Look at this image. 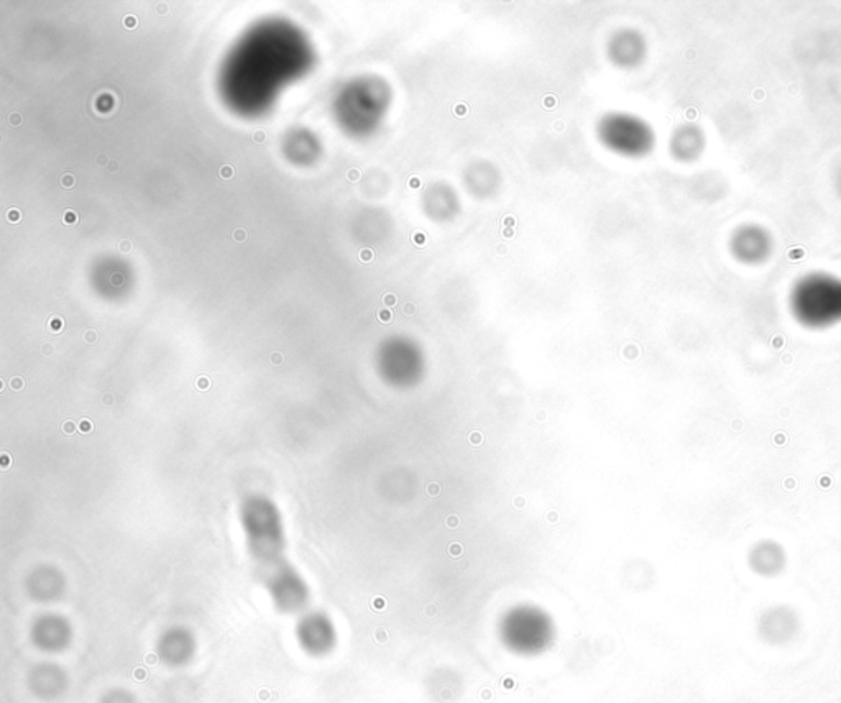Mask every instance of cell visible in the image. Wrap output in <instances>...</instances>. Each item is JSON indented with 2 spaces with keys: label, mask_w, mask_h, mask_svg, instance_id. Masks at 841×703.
Listing matches in <instances>:
<instances>
[{
  "label": "cell",
  "mask_w": 841,
  "mask_h": 703,
  "mask_svg": "<svg viewBox=\"0 0 841 703\" xmlns=\"http://www.w3.org/2000/svg\"><path fill=\"white\" fill-rule=\"evenodd\" d=\"M756 559H758L756 566L761 569V572H768V570H777L781 554L777 552L776 546H761L756 551Z\"/></svg>",
  "instance_id": "obj_12"
},
{
  "label": "cell",
  "mask_w": 841,
  "mask_h": 703,
  "mask_svg": "<svg viewBox=\"0 0 841 703\" xmlns=\"http://www.w3.org/2000/svg\"><path fill=\"white\" fill-rule=\"evenodd\" d=\"M221 175L224 176V178H230V176H232V168H230V166H224L221 170Z\"/></svg>",
  "instance_id": "obj_21"
},
{
  "label": "cell",
  "mask_w": 841,
  "mask_h": 703,
  "mask_svg": "<svg viewBox=\"0 0 841 703\" xmlns=\"http://www.w3.org/2000/svg\"><path fill=\"white\" fill-rule=\"evenodd\" d=\"M101 703H135V700L125 690H114L111 694H107Z\"/></svg>",
  "instance_id": "obj_13"
},
{
  "label": "cell",
  "mask_w": 841,
  "mask_h": 703,
  "mask_svg": "<svg viewBox=\"0 0 841 703\" xmlns=\"http://www.w3.org/2000/svg\"><path fill=\"white\" fill-rule=\"evenodd\" d=\"M608 60L621 69H635L648 56V42L635 28H621L613 33L607 45Z\"/></svg>",
  "instance_id": "obj_4"
},
{
  "label": "cell",
  "mask_w": 841,
  "mask_h": 703,
  "mask_svg": "<svg viewBox=\"0 0 841 703\" xmlns=\"http://www.w3.org/2000/svg\"><path fill=\"white\" fill-rule=\"evenodd\" d=\"M272 592L280 607L286 610H296L303 607L306 602V589L303 580L299 579L295 572L281 570L272 579Z\"/></svg>",
  "instance_id": "obj_9"
},
{
  "label": "cell",
  "mask_w": 841,
  "mask_h": 703,
  "mask_svg": "<svg viewBox=\"0 0 841 703\" xmlns=\"http://www.w3.org/2000/svg\"><path fill=\"white\" fill-rule=\"evenodd\" d=\"M299 646L308 654H324L331 649L332 631L318 616H308L298 625Z\"/></svg>",
  "instance_id": "obj_8"
},
{
  "label": "cell",
  "mask_w": 841,
  "mask_h": 703,
  "mask_svg": "<svg viewBox=\"0 0 841 703\" xmlns=\"http://www.w3.org/2000/svg\"><path fill=\"white\" fill-rule=\"evenodd\" d=\"M597 137L603 147L626 158H643L653 153L658 137L653 125L639 115L608 112L598 120Z\"/></svg>",
  "instance_id": "obj_2"
},
{
  "label": "cell",
  "mask_w": 841,
  "mask_h": 703,
  "mask_svg": "<svg viewBox=\"0 0 841 703\" xmlns=\"http://www.w3.org/2000/svg\"><path fill=\"white\" fill-rule=\"evenodd\" d=\"M7 217H9L10 222H19L20 212L17 211V209H12V211H9V214H7Z\"/></svg>",
  "instance_id": "obj_18"
},
{
  "label": "cell",
  "mask_w": 841,
  "mask_h": 703,
  "mask_svg": "<svg viewBox=\"0 0 841 703\" xmlns=\"http://www.w3.org/2000/svg\"><path fill=\"white\" fill-rule=\"evenodd\" d=\"M10 122H12V124H15V125L19 124V122H20L19 115H12V117H10Z\"/></svg>",
  "instance_id": "obj_22"
},
{
  "label": "cell",
  "mask_w": 841,
  "mask_h": 703,
  "mask_svg": "<svg viewBox=\"0 0 841 703\" xmlns=\"http://www.w3.org/2000/svg\"><path fill=\"white\" fill-rule=\"evenodd\" d=\"M423 211L432 221L449 222L457 217L460 211L459 194L451 184L436 181L424 189Z\"/></svg>",
  "instance_id": "obj_6"
},
{
  "label": "cell",
  "mask_w": 841,
  "mask_h": 703,
  "mask_svg": "<svg viewBox=\"0 0 841 703\" xmlns=\"http://www.w3.org/2000/svg\"><path fill=\"white\" fill-rule=\"evenodd\" d=\"M68 641V628L56 621H48L45 625L38 626L35 633V643L38 644V648L46 649V651H60L66 648Z\"/></svg>",
  "instance_id": "obj_11"
},
{
  "label": "cell",
  "mask_w": 841,
  "mask_h": 703,
  "mask_svg": "<svg viewBox=\"0 0 841 703\" xmlns=\"http://www.w3.org/2000/svg\"><path fill=\"white\" fill-rule=\"evenodd\" d=\"M708 140L705 130L700 125L682 124L672 132L669 138V153L674 160L684 165L695 163L704 157Z\"/></svg>",
  "instance_id": "obj_5"
},
{
  "label": "cell",
  "mask_w": 841,
  "mask_h": 703,
  "mask_svg": "<svg viewBox=\"0 0 841 703\" xmlns=\"http://www.w3.org/2000/svg\"><path fill=\"white\" fill-rule=\"evenodd\" d=\"M234 239L237 240V242H244V240L247 239V234H245V230L244 229L235 230Z\"/></svg>",
  "instance_id": "obj_17"
},
{
  "label": "cell",
  "mask_w": 841,
  "mask_h": 703,
  "mask_svg": "<svg viewBox=\"0 0 841 703\" xmlns=\"http://www.w3.org/2000/svg\"><path fill=\"white\" fill-rule=\"evenodd\" d=\"M789 313L810 331L841 324V276L828 272L800 276L789 291Z\"/></svg>",
  "instance_id": "obj_1"
},
{
  "label": "cell",
  "mask_w": 841,
  "mask_h": 703,
  "mask_svg": "<svg viewBox=\"0 0 841 703\" xmlns=\"http://www.w3.org/2000/svg\"><path fill=\"white\" fill-rule=\"evenodd\" d=\"M349 176H350V178H357V176H359V175H357V173H354V171H352V173H350Z\"/></svg>",
  "instance_id": "obj_25"
},
{
  "label": "cell",
  "mask_w": 841,
  "mask_h": 703,
  "mask_svg": "<svg viewBox=\"0 0 841 703\" xmlns=\"http://www.w3.org/2000/svg\"><path fill=\"white\" fill-rule=\"evenodd\" d=\"M61 184L65 186V188H73L74 186V178L71 175H65L61 178Z\"/></svg>",
  "instance_id": "obj_16"
},
{
  "label": "cell",
  "mask_w": 841,
  "mask_h": 703,
  "mask_svg": "<svg viewBox=\"0 0 841 703\" xmlns=\"http://www.w3.org/2000/svg\"><path fill=\"white\" fill-rule=\"evenodd\" d=\"M158 654H160L161 661L168 666H184V664H188L189 659L193 658V638L186 635L184 631H170L168 635L161 638Z\"/></svg>",
  "instance_id": "obj_10"
},
{
  "label": "cell",
  "mask_w": 841,
  "mask_h": 703,
  "mask_svg": "<svg viewBox=\"0 0 841 703\" xmlns=\"http://www.w3.org/2000/svg\"><path fill=\"white\" fill-rule=\"evenodd\" d=\"M120 249L124 250V252H129V250H130L129 242H124V244H122V247H120Z\"/></svg>",
  "instance_id": "obj_23"
},
{
  "label": "cell",
  "mask_w": 841,
  "mask_h": 703,
  "mask_svg": "<svg viewBox=\"0 0 841 703\" xmlns=\"http://www.w3.org/2000/svg\"><path fill=\"white\" fill-rule=\"evenodd\" d=\"M464 184L475 198H490L500 188V171L490 161H475L465 168Z\"/></svg>",
  "instance_id": "obj_7"
},
{
  "label": "cell",
  "mask_w": 841,
  "mask_h": 703,
  "mask_svg": "<svg viewBox=\"0 0 841 703\" xmlns=\"http://www.w3.org/2000/svg\"><path fill=\"white\" fill-rule=\"evenodd\" d=\"M124 25L127 28L137 27V17H134V15H127L124 19Z\"/></svg>",
  "instance_id": "obj_15"
},
{
  "label": "cell",
  "mask_w": 841,
  "mask_h": 703,
  "mask_svg": "<svg viewBox=\"0 0 841 703\" xmlns=\"http://www.w3.org/2000/svg\"><path fill=\"white\" fill-rule=\"evenodd\" d=\"M76 221H78V219H76V214H74L73 211L66 212V214H65L66 224H74V222H76Z\"/></svg>",
  "instance_id": "obj_19"
},
{
  "label": "cell",
  "mask_w": 841,
  "mask_h": 703,
  "mask_svg": "<svg viewBox=\"0 0 841 703\" xmlns=\"http://www.w3.org/2000/svg\"><path fill=\"white\" fill-rule=\"evenodd\" d=\"M731 258L745 267H761L776 253V237L759 222H743L728 237Z\"/></svg>",
  "instance_id": "obj_3"
},
{
  "label": "cell",
  "mask_w": 841,
  "mask_h": 703,
  "mask_svg": "<svg viewBox=\"0 0 841 703\" xmlns=\"http://www.w3.org/2000/svg\"><path fill=\"white\" fill-rule=\"evenodd\" d=\"M265 138H267V135L263 134V132H255L253 134V140L257 143L265 142Z\"/></svg>",
  "instance_id": "obj_20"
},
{
  "label": "cell",
  "mask_w": 841,
  "mask_h": 703,
  "mask_svg": "<svg viewBox=\"0 0 841 703\" xmlns=\"http://www.w3.org/2000/svg\"><path fill=\"white\" fill-rule=\"evenodd\" d=\"M117 168H119V165H117V163H115V161H112L111 165H109V170L115 171V170H117Z\"/></svg>",
  "instance_id": "obj_24"
},
{
  "label": "cell",
  "mask_w": 841,
  "mask_h": 703,
  "mask_svg": "<svg viewBox=\"0 0 841 703\" xmlns=\"http://www.w3.org/2000/svg\"><path fill=\"white\" fill-rule=\"evenodd\" d=\"M833 188H835V193L841 201V165L838 166L835 176H833Z\"/></svg>",
  "instance_id": "obj_14"
}]
</instances>
